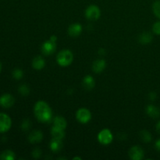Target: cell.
Instances as JSON below:
<instances>
[{"mask_svg": "<svg viewBox=\"0 0 160 160\" xmlns=\"http://www.w3.org/2000/svg\"><path fill=\"white\" fill-rule=\"evenodd\" d=\"M34 116L38 120L42 123H49L52 118V111L47 102L38 101L35 103L34 108Z\"/></svg>", "mask_w": 160, "mask_h": 160, "instance_id": "6da1fadb", "label": "cell"}, {"mask_svg": "<svg viewBox=\"0 0 160 160\" xmlns=\"http://www.w3.org/2000/svg\"><path fill=\"white\" fill-rule=\"evenodd\" d=\"M73 60V55L71 51L68 49L62 50L58 53L56 56V61L57 63L60 67H68L72 63Z\"/></svg>", "mask_w": 160, "mask_h": 160, "instance_id": "7a4b0ae2", "label": "cell"}, {"mask_svg": "<svg viewBox=\"0 0 160 160\" xmlns=\"http://www.w3.org/2000/svg\"><path fill=\"white\" fill-rule=\"evenodd\" d=\"M112 139H113V135L110 130L107 128L102 129L98 134V141L102 145H109L112 142Z\"/></svg>", "mask_w": 160, "mask_h": 160, "instance_id": "3957f363", "label": "cell"}, {"mask_svg": "<svg viewBox=\"0 0 160 160\" xmlns=\"http://www.w3.org/2000/svg\"><path fill=\"white\" fill-rule=\"evenodd\" d=\"M100 15V9L95 5H91L85 10V17L89 20H97L99 19Z\"/></svg>", "mask_w": 160, "mask_h": 160, "instance_id": "277c9868", "label": "cell"}, {"mask_svg": "<svg viewBox=\"0 0 160 160\" xmlns=\"http://www.w3.org/2000/svg\"><path fill=\"white\" fill-rule=\"evenodd\" d=\"M76 118L81 123H88L92 119V113L89 109L86 108H81L77 111Z\"/></svg>", "mask_w": 160, "mask_h": 160, "instance_id": "5b68a950", "label": "cell"}, {"mask_svg": "<svg viewBox=\"0 0 160 160\" xmlns=\"http://www.w3.org/2000/svg\"><path fill=\"white\" fill-rule=\"evenodd\" d=\"M12 120L6 113L0 112V133L7 132L11 128Z\"/></svg>", "mask_w": 160, "mask_h": 160, "instance_id": "8992f818", "label": "cell"}, {"mask_svg": "<svg viewBox=\"0 0 160 160\" xmlns=\"http://www.w3.org/2000/svg\"><path fill=\"white\" fill-rule=\"evenodd\" d=\"M56 44L49 39L48 41L44 42L42 45V52L45 56H50L56 52Z\"/></svg>", "mask_w": 160, "mask_h": 160, "instance_id": "52a82bcc", "label": "cell"}, {"mask_svg": "<svg viewBox=\"0 0 160 160\" xmlns=\"http://www.w3.org/2000/svg\"><path fill=\"white\" fill-rule=\"evenodd\" d=\"M128 154H129V157L133 160H142L145 156L143 149L140 146H137V145L131 148Z\"/></svg>", "mask_w": 160, "mask_h": 160, "instance_id": "ba28073f", "label": "cell"}, {"mask_svg": "<svg viewBox=\"0 0 160 160\" xmlns=\"http://www.w3.org/2000/svg\"><path fill=\"white\" fill-rule=\"evenodd\" d=\"M15 102L13 96L10 94H4L0 97V106L3 108H10Z\"/></svg>", "mask_w": 160, "mask_h": 160, "instance_id": "9c48e42d", "label": "cell"}, {"mask_svg": "<svg viewBox=\"0 0 160 160\" xmlns=\"http://www.w3.org/2000/svg\"><path fill=\"white\" fill-rule=\"evenodd\" d=\"M68 34L70 37H78L82 32V26L80 23H73L68 28Z\"/></svg>", "mask_w": 160, "mask_h": 160, "instance_id": "30bf717a", "label": "cell"}, {"mask_svg": "<svg viewBox=\"0 0 160 160\" xmlns=\"http://www.w3.org/2000/svg\"><path fill=\"white\" fill-rule=\"evenodd\" d=\"M43 139V134L41 131H33L28 136V140L31 144L39 143Z\"/></svg>", "mask_w": 160, "mask_h": 160, "instance_id": "8fae6325", "label": "cell"}, {"mask_svg": "<svg viewBox=\"0 0 160 160\" xmlns=\"http://www.w3.org/2000/svg\"><path fill=\"white\" fill-rule=\"evenodd\" d=\"M106 62L104 59H96L92 64V70L95 73H100L106 68Z\"/></svg>", "mask_w": 160, "mask_h": 160, "instance_id": "7c38bea8", "label": "cell"}, {"mask_svg": "<svg viewBox=\"0 0 160 160\" xmlns=\"http://www.w3.org/2000/svg\"><path fill=\"white\" fill-rule=\"evenodd\" d=\"M146 113L151 118L156 119L160 117V109L153 105H148L146 107Z\"/></svg>", "mask_w": 160, "mask_h": 160, "instance_id": "4fadbf2b", "label": "cell"}, {"mask_svg": "<svg viewBox=\"0 0 160 160\" xmlns=\"http://www.w3.org/2000/svg\"><path fill=\"white\" fill-rule=\"evenodd\" d=\"M95 85V81L94 78L91 75H87L84 78L83 80V87L84 89L88 91H91L92 88H94Z\"/></svg>", "mask_w": 160, "mask_h": 160, "instance_id": "5bb4252c", "label": "cell"}, {"mask_svg": "<svg viewBox=\"0 0 160 160\" xmlns=\"http://www.w3.org/2000/svg\"><path fill=\"white\" fill-rule=\"evenodd\" d=\"M45 61L41 56H38L34 58L32 61V67L35 70H42L45 67Z\"/></svg>", "mask_w": 160, "mask_h": 160, "instance_id": "9a60e30c", "label": "cell"}, {"mask_svg": "<svg viewBox=\"0 0 160 160\" xmlns=\"http://www.w3.org/2000/svg\"><path fill=\"white\" fill-rule=\"evenodd\" d=\"M51 134L52 136V138L59 139V140H62L65 138V131H64V130L56 128L55 126L52 128Z\"/></svg>", "mask_w": 160, "mask_h": 160, "instance_id": "2e32d148", "label": "cell"}, {"mask_svg": "<svg viewBox=\"0 0 160 160\" xmlns=\"http://www.w3.org/2000/svg\"><path fill=\"white\" fill-rule=\"evenodd\" d=\"M67 120L64 117H61V116H57L53 119V126L56 127V128L65 130L67 128Z\"/></svg>", "mask_w": 160, "mask_h": 160, "instance_id": "e0dca14e", "label": "cell"}, {"mask_svg": "<svg viewBox=\"0 0 160 160\" xmlns=\"http://www.w3.org/2000/svg\"><path fill=\"white\" fill-rule=\"evenodd\" d=\"M49 148L54 152H58L60 151L62 148V140L59 139L52 138V140L49 143Z\"/></svg>", "mask_w": 160, "mask_h": 160, "instance_id": "ac0fdd59", "label": "cell"}, {"mask_svg": "<svg viewBox=\"0 0 160 160\" xmlns=\"http://www.w3.org/2000/svg\"><path fill=\"white\" fill-rule=\"evenodd\" d=\"M152 35L149 32H144L141 34L140 36H139V42H140V43L144 44V45H146V44L152 42Z\"/></svg>", "mask_w": 160, "mask_h": 160, "instance_id": "d6986e66", "label": "cell"}, {"mask_svg": "<svg viewBox=\"0 0 160 160\" xmlns=\"http://www.w3.org/2000/svg\"><path fill=\"white\" fill-rule=\"evenodd\" d=\"M16 159V155L11 150H6L0 154V159L2 160H14Z\"/></svg>", "mask_w": 160, "mask_h": 160, "instance_id": "ffe728a7", "label": "cell"}, {"mask_svg": "<svg viewBox=\"0 0 160 160\" xmlns=\"http://www.w3.org/2000/svg\"><path fill=\"white\" fill-rule=\"evenodd\" d=\"M140 138H141V140H142V142H145V143H148V142H151L152 139L151 134H150L148 131H146V130H144V131H141Z\"/></svg>", "mask_w": 160, "mask_h": 160, "instance_id": "44dd1931", "label": "cell"}, {"mask_svg": "<svg viewBox=\"0 0 160 160\" xmlns=\"http://www.w3.org/2000/svg\"><path fill=\"white\" fill-rule=\"evenodd\" d=\"M18 92L20 94V95H23V96H25V95H29L30 93V88L29 87H28L27 84H21V85L18 88Z\"/></svg>", "mask_w": 160, "mask_h": 160, "instance_id": "7402d4cb", "label": "cell"}, {"mask_svg": "<svg viewBox=\"0 0 160 160\" xmlns=\"http://www.w3.org/2000/svg\"><path fill=\"white\" fill-rule=\"evenodd\" d=\"M152 9L155 15L160 19V0H157L153 3Z\"/></svg>", "mask_w": 160, "mask_h": 160, "instance_id": "603a6c76", "label": "cell"}, {"mask_svg": "<svg viewBox=\"0 0 160 160\" xmlns=\"http://www.w3.org/2000/svg\"><path fill=\"white\" fill-rule=\"evenodd\" d=\"M12 77L13 78H15L16 80H20L23 76V70H20V69H15V70L12 71Z\"/></svg>", "mask_w": 160, "mask_h": 160, "instance_id": "cb8c5ba5", "label": "cell"}, {"mask_svg": "<svg viewBox=\"0 0 160 160\" xmlns=\"http://www.w3.org/2000/svg\"><path fill=\"white\" fill-rule=\"evenodd\" d=\"M152 31L157 35H160V21H157L153 24Z\"/></svg>", "mask_w": 160, "mask_h": 160, "instance_id": "d4e9b609", "label": "cell"}, {"mask_svg": "<svg viewBox=\"0 0 160 160\" xmlns=\"http://www.w3.org/2000/svg\"><path fill=\"white\" fill-rule=\"evenodd\" d=\"M31 121H30L29 120H24L21 124L22 130H23V131H28V130L30 128V127H31Z\"/></svg>", "mask_w": 160, "mask_h": 160, "instance_id": "484cf974", "label": "cell"}, {"mask_svg": "<svg viewBox=\"0 0 160 160\" xmlns=\"http://www.w3.org/2000/svg\"><path fill=\"white\" fill-rule=\"evenodd\" d=\"M32 156L34 159H39L42 156V150L39 148H35L32 152Z\"/></svg>", "mask_w": 160, "mask_h": 160, "instance_id": "4316f807", "label": "cell"}, {"mask_svg": "<svg viewBox=\"0 0 160 160\" xmlns=\"http://www.w3.org/2000/svg\"><path fill=\"white\" fill-rule=\"evenodd\" d=\"M148 97H149L150 100L154 101V100L156 99V94L155 93V92H151V93L149 94V95H148Z\"/></svg>", "mask_w": 160, "mask_h": 160, "instance_id": "83f0119b", "label": "cell"}, {"mask_svg": "<svg viewBox=\"0 0 160 160\" xmlns=\"http://www.w3.org/2000/svg\"><path fill=\"white\" fill-rule=\"evenodd\" d=\"M155 147H156V148L158 150V151L160 152V139L156 141V144H155Z\"/></svg>", "mask_w": 160, "mask_h": 160, "instance_id": "f1b7e54d", "label": "cell"}, {"mask_svg": "<svg viewBox=\"0 0 160 160\" xmlns=\"http://www.w3.org/2000/svg\"><path fill=\"white\" fill-rule=\"evenodd\" d=\"M156 131L160 134V120L158 122L157 124H156Z\"/></svg>", "mask_w": 160, "mask_h": 160, "instance_id": "f546056e", "label": "cell"}, {"mask_svg": "<svg viewBox=\"0 0 160 160\" xmlns=\"http://www.w3.org/2000/svg\"><path fill=\"white\" fill-rule=\"evenodd\" d=\"M50 40L52 41V42H56V40H57V38L56 37V35H52V36H51V38H50Z\"/></svg>", "mask_w": 160, "mask_h": 160, "instance_id": "4dcf8cb0", "label": "cell"}, {"mask_svg": "<svg viewBox=\"0 0 160 160\" xmlns=\"http://www.w3.org/2000/svg\"><path fill=\"white\" fill-rule=\"evenodd\" d=\"M73 160H74V159H79V160H81V157H74V158H73Z\"/></svg>", "mask_w": 160, "mask_h": 160, "instance_id": "1f68e13d", "label": "cell"}, {"mask_svg": "<svg viewBox=\"0 0 160 160\" xmlns=\"http://www.w3.org/2000/svg\"><path fill=\"white\" fill-rule=\"evenodd\" d=\"M1 70H2V64L0 62V73H1Z\"/></svg>", "mask_w": 160, "mask_h": 160, "instance_id": "d6a6232c", "label": "cell"}]
</instances>
